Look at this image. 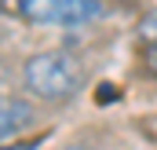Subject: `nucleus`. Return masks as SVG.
I'll return each mask as SVG.
<instances>
[{"label":"nucleus","mask_w":157,"mask_h":150,"mask_svg":"<svg viewBox=\"0 0 157 150\" xmlns=\"http://www.w3.org/2000/svg\"><path fill=\"white\" fill-rule=\"evenodd\" d=\"M22 81H26V88L37 99H51L55 103V99H70L73 92H80L84 70H80V62L70 51L51 48V51H37V55L26 59Z\"/></svg>","instance_id":"nucleus-1"},{"label":"nucleus","mask_w":157,"mask_h":150,"mask_svg":"<svg viewBox=\"0 0 157 150\" xmlns=\"http://www.w3.org/2000/svg\"><path fill=\"white\" fill-rule=\"evenodd\" d=\"M106 7L99 0H22L18 15L29 22L44 26H84L91 18H99Z\"/></svg>","instance_id":"nucleus-2"},{"label":"nucleus","mask_w":157,"mask_h":150,"mask_svg":"<svg viewBox=\"0 0 157 150\" xmlns=\"http://www.w3.org/2000/svg\"><path fill=\"white\" fill-rule=\"evenodd\" d=\"M37 121L33 103L15 99V95H0V143H7L11 136H18L22 128H29Z\"/></svg>","instance_id":"nucleus-3"},{"label":"nucleus","mask_w":157,"mask_h":150,"mask_svg":"<svg viewBox=\"0 0 157 150\" xmlns=\"http://www.w3.org/2000/svg\"><path fill=\"white\" fill-rule=\"evenodd\" d=\"M139 33H143V40H146V44H154V48H157V11L143 15V22H139Z\"/></svg>","instance_id":"nucleus-4"},{"label":"nucleus","mask_w":157,"mask_h":150,"mask_svg":"<svg viewBox=\"0 0 157 150\" xmlns=\"http://www.w3.org/2000/svg\"><path fill=\"white\" fill-rule=\"evenodd\" d=\"M40 143H44V136H40V139H26V143H4L0 150H37Z\"/></svg>","instance_id":"nucleus-5"},{"label":"nucleus","mask_w":157,"mask_h":150,"mask_svg":"<svg viewBox=\"0 0 157 150\" xmlns=\"http://www.w3.org/2000/svg\"><path fill=\"white\" fill-rule=\"evenodd\" d=\"M150 62H154V73H157V51H154V59H150Z\"/></svg>","instance_id":"nucleus-6"},{"label":"nucleus","mask_w":157,"mask_h":150,"mask_svg":"<svg viewBox=\"0 0 157 150\" xmlns=\"http://www.w3.org/2000/svg\"><path fill=\"white\" fill-rule=\"evenodd\" d=\"M77 150H80V147H77Z\"/></svg>","instance_id":"nucleus-7"}]
</instances>
